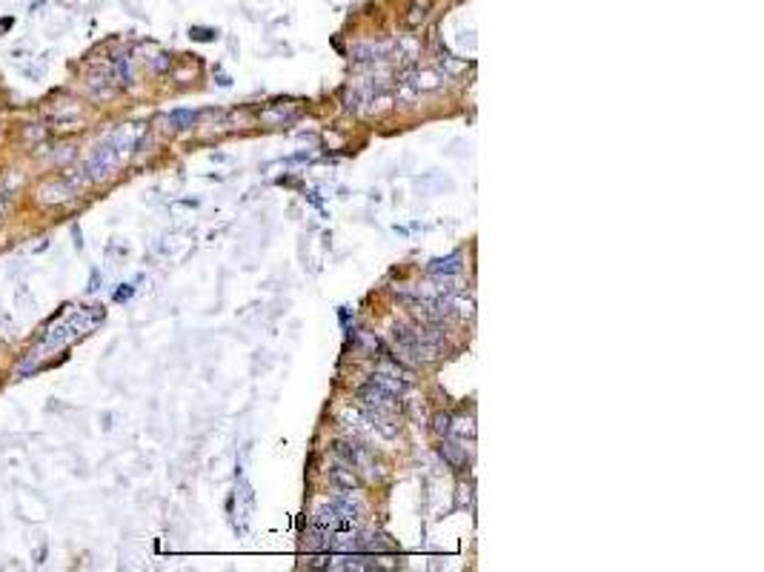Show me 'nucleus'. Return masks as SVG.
I'll return each instance as SVG.
<instances>
[{"mask_svg":"<svg viewBox=\"0 0 764 572\" xmlns=\"http://www.w3.org/2000/svg\"><path fill=\"white\" fill-rule=\"evenodd\" d=\"M430 9H432V0H412L410 9H407V26H410V29H418V26L427 21Z\"/></svg>","mask_w":764,"mask_h":572,"instance_id":"nucleus-6","label":"nucleus"},{"mask_svg":"<svg viewBox=\"0 0 764 572\" xmlns=\"http://www.w3.org/2000/svg\"><path fill=\"white\" fill-rule=\"evenodd\" d=\"M330 478H332V484L335 487H341V489H355V475H352V469H343V467H332L330 469Z\"/></svg>","mask_w":764,"mask_h":572,"instance_id":"nucleus-8","label":"nucleus"},{"mask_svg":"<svg viewBox=\"0 0 764 572\" xmlns=\"http://www.w3.org/2000/svg\"><path fill=\"white\" fill-rule=\"evenodd\" d=\"M118 161H121V149L114 146L112 138H109L106 143H101L98 149L92 152V158L86 161L83 172H86V178H92V181H106L114 172V166H118Z\"/></svg>","mask_w":764,"mask_h":572,"instance_id":"nucleus-1","label":"nucleus"},{"mask_svg":"<svg viewBox=\"0 0 764 572\" xmlns=\"http://www.w3.org/2000/svg\"><path fill=\"white\" fill-rule=\"evenodd\" d=\"M450 427H452V418L450 415H435V429L441 435H450Z\"/></svg>","mask_w":764,"mask_h":572,"instance_id":"nucleus-10","label":"nucleus"},{"mask_svg":"<svg viewBox=\"0 0 764 572\" xmlns=\"http://www.w3.org/2000/svg\"><path fill=\"white\" fill-rule=\"evenodd\" d=\"M3 209H6V203H3V198H0V215H3Z\"/></svg>","mask_w":764,"mask_h":572,"instance_id":"nucleus-11","label":"nucleus"},{"mask_svg":"<svg viewBox=\"0 0 764 572\" xmlns=\"http://www.w3.org/2000/svg\"><path fill=\"white\" fill-rule=\"evenodd\" d=\"M464 269V263H461V255H447V258H435L430 266H427V272L432 278H452Z\"/></svg>","mask_w":764,"mask_h":572,"instance_id":"nucleus-4","label":"nucleus"},{"mask_svg":"<svg viewBox=\"0 0 764 572\" xmlns=\"http://www.w3.org/2000/svg\"><path fill=\"white\" fill-rule=\"evenodd\" d=\"M195 118H198V114L192 109H178V112L169 114V123L175 126V129H189V126L195 123Z\"/></svg>","mask_w":764,"mask_h":572,"instance_id":"nucleus-9","label":"nucleus"},{"mask_svg":"<svg viewBox=\"0 0 764 572\" xmlns=\"http://www.w3.org/2000/svg\"><path fill=\"white\" fill-rule=\"evenodd\" d=\"M72 195V183L69 181H52L46 186H41V201L43 203H61Z\"/></svg>","mask_w":764,"mask_h":572,"instance_id":"nucleus-5","label":"nucleus"},{"mask_svg":"<svg viewBox=\"0 0 764 572\" xmlns=\"http://www.w3.org/2000/svg\"><path fill=\"white\" fill-rule=\"evenodd\" d=\"M441 455L447 458V464H450V467H455V469L467 464V447H461L458 441H444Z\"/></svg>","mask_w":764,"mask_h":572,"instance_id":"nucleus-7","label":"nucleus"},{"mask_svg":"<svg viewBox=\"0 0 764 572\" xmlns=\"http://www.w3.org/2000/svg\"><path fill=\"white\" fill-rule=\"evenodd\" d=\"M361 404H364V409H372V412H390L395 404H398V398L401 395H395V392H390V389H384V387H378V384H370L361 389Z\"/></svg>","mask_w":764,"mask_h":572,"instance_id":"nucleus-3","label":"nucleus"},{"mask_svg":"<svg viewBox=\"0 0 764 572\" xmlns=\"http://www.w3.org/2000/svg\"><path fill=\"white\" fill-rule=\"evenodd\" d=\"M335 452H338V455H341L350 467H355V469L367 472V475H372V472H375L372 455H370V449H367L364 444H355V441H338V444H335Z\"/></svg>","mask_w":764,"mask_h":572,"instance_id":"nucleus-2","label":"nucleus"}]
</instances>
